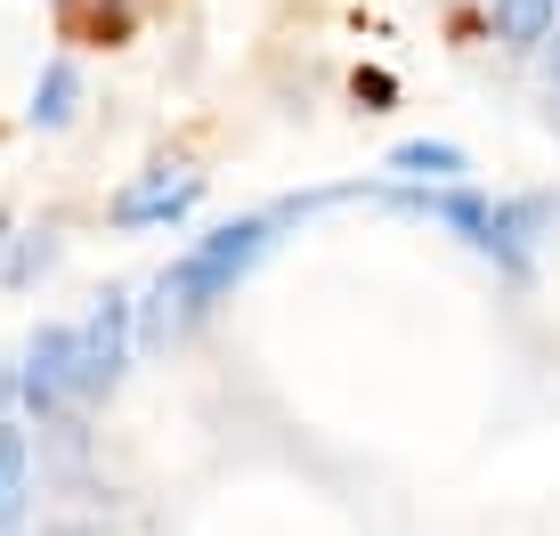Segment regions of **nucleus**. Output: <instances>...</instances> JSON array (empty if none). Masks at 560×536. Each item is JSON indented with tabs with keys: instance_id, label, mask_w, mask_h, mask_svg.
I'll use <instances>...</instances> for the list:
<instances>
[{
	"instance_id": "9d476101",
	"label": "nucleus",
	"mask_w": 560,
	"mask_h": 536,
	"mask_svg": "<svg viewBox=\"0 0 560 536\" xmlns=\"http://www.w3.org/2000/svg\"><path fill=\"white\" fill-rule=\"evenodd\" d=\"M130 16H139V0H66V25L73 33H98V42H122Z\"/></svg>"
},
{
	"instance_id": "7ed1b4c3",
	"label": "nucleus",
	"mask_w": 560,
	"mask_h": 536,
	"mask_svg": "<svg viewBox=\"0 0 560 536\" xmlns=\"http://www.w3.org/2000/svg\"><path fill=\"white\" fill-rule=\"evenodd\" d=\"M16 391H25L33 415H73L90 407V382H82V334L73 325H49V334H33L25 366H16Z\"/></svg>"
},
{
	"instance_id": "1a4fd4ad",
	"label": "nucleus",
	"mask_w": 560,
	"mask_h": 536,
	"mask_svg": "<svg viewBox=\"0 0 560 536\" xmlns=\"http://www.w3.org/2000/svg\"><path fill=\"white\" fill-rule=\"evenodd\" d=\"M25 521V431L0 423V536Z\"/></svg>"
},
{
	"instance_id": "9b49d317",
	"label": "nucleus",
	"mask_w": 560,
	"mask_h": 536,
	"mask_svg": "<svg viewBox=\"0 0 560 536\" xmlns=\"http://www.w3.org/2000/svg\"><path fill=\"white\" fill-rule=\"evenodd\" d=\"M545 73H552V98H560V33L545 42Z\"/></svg>"
},
{
	"instance_id": "423d86ee",
	"label": "nucleus",
	"mask_w": 560,
	"mask_h": 536,
	"mask_svg": "<svg viewBox=\"0 0 560 536\" xmlns=\"http://www.w3.org/2000/svg\"><path fill=\"white\" fill-rule=\"evenodd\" d=\"M495 9V42L504 49H536L560 33V0H488Z\"/></svg>"
},
{
	"instance_id": "39448f33",
	"label": "nucleus",
	"mask_w": 560,
	"mask_h": 536,
	"mask_svg": "<svg viewBox=\"0 0 560 536\" xmlns=\"http://www.w3.org/2000/svg\"><path fill=\"white\" fill-rule=\"evenodd\" d=\"M73 334H82V382H90V398H98L106 382L122 374V350H130V301H98V310L73 325Z\"/></svg>"
},
{
	"instance_id": "0eeeda50",
	"label": "nucleus",
	"mask_w": 560,
	"mask_h": 536,
	"mask_svg": "<svg viewBox=\"0 0 560 536\" xmlns=\"http://www.w3.org/2000/svg\"><path fill=\"white\" fill-rule=\"evenodd\" d=\"M390 171H398V179H439V187H447V179H463L471 163H463V147H447V139H407V147L390 155Z\"/></svg>"
},
{
	"instance_id": "f257e3e1",
	"label": "nucleus",
	"mask_w": 560,
	"mask_h": 536,
	"mask_svg": "<svg viewBox=\"0 0 560 536\" xmlns=\"http://www.w3.org/2000/svg\"><path fill=\"white\" fill-rule=\"evenodd\" d=\"M390 203H407V212L439 220L447 236H463L471 253H488L495 268H528L536 236H545V220H552V203H545V196L488 203V196H471V187H390Z\"/></svg>"
},
{
	"instance_id": "20e7f679",
	"label": "nucleus",
	"mask_w": 560,
	"mask_h": 536,
	"mask_svg": "<svg viewBox=\"0 0 560 536\" xmlns=\"http://www.w3.org/2000/svg\"><path fill=\"white\" fill-rule=\"evenodd\" d=\"M196 196H203L196 171H187V163H163V171H147L139 187H122V196H114V220H122V228H154V220L196 212Z\"/></svg>"
},
{
	"instance_id": "6e6552de",
	"label": "nucleus",
	"mask_w": 560,
	"mask_h": 536,
	"mask_svg": "<svg viewBox=\"0 0 560 536\" xmlns=\"http://www.w3.org/2000/svg\"><path fill=\"white\" fill-rule=\"evenodd\" d=\"M73 106H82V73L57 57V66H42V82H33V123L57 130V123H73Z\"/></svg>"
},
{
	"instance_id": "f03ea898",
	"label": "nucleus",
	"mask_w": 560,
	"mask_h": 536,
	"mask_svg": "<svg viewBox=\"0 0 560 536\" xmlns=\"http://www.w3.org/2000/svg\"><path fill=\"white\" fill-rule=\"evenodd\" d=\"M268 244H277V212H268V220H236V228H220V236H203L196 253L163 277V317H171V325H196L211 301H228L244 277H253V260L268 253Z\"/></svg>"
}]
</instances>
